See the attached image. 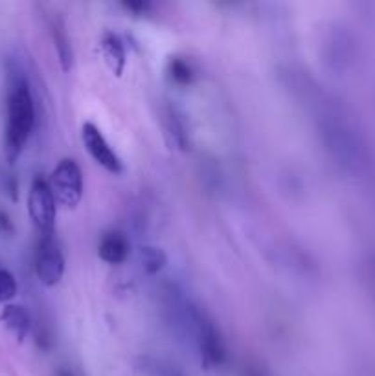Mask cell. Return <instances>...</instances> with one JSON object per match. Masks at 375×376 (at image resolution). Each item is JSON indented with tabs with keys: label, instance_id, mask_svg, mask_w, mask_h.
<instances>
[{
	"label": "cell",
	"instance_id": "obj_4",
	"mask_svg": "<svg viewBox=\"0 0 375 376\" xmlns=\"http://www.w3.org/2000/svg\"><path fill=\"white\" fill-rule=\"evenodd\" d=\"M57 200L52 191L48 180L36 176L31 180L28 193V213L39 235L55 233V217H57Z\"/></svg>",
	"mask_w": 375,
	"mask_h": 376
},
{
	"label": "cell",
	"instance_id": "obj_12",
	"mask_svg": "<svg viewBox=\"0 0 375 376\" xmlns=\"http://www.w3.org/2000/svg\"><path fill=\"white\" fill-rule=\"evenodd\" d=\"M140 261L142 266L147 273L151 276H155L166 266V262H168V257H166V253L162 252L161 248L155 246H144L140 250Z\"/></svg>",
	"mask_w": 375,
	"mask_h": 376
},
{
	"label": "cell",
	"instance_id": "obj_7",
	"mask_svg": "<svg viewBox=\"0 0 375 376\" xmlns=\"http://www.w3.org/2000/svg\"><path fill=\"white\" fill-rule=\"evenodd\" d=\"M48 30H50L55 54L59 57L61 68H63V72H71L72 66H74V50H72V40L65 19L59 13H52L48 17Z\"/></svg>",
	"mask_w": 375,
	"mask_h": 376
},
{
	"label": "cell",
	"instance_id": "obj_8",
	"mask_svg": "<svg viewBox=\"0 0 375 376\" xmlns=\"http://www.w3.org/2000/svg\"><path fill=\"white\" fill-rule=\"evenodd\" d=\"M131 252V243L127 235L118 230L103 233L98 244V255L107 264H122L127 261Z\"/></svg>",
	"mask_w": 375,
	"mask_h": 376
},
{
	"label": "cell",
	"instance_id": "obj_15",
	"mask_svg": "<svg viewBox=\"0 0 375 376\" xmlns=\"http://www.w3.org/2000/svg\"><path fill=\"white\" fill-rule=\"evenodd\" d=\"M124 6L127 8V10L138 13V15L149 10V4H147V2H127V4H124Z\"/></svg>",
	"mask_w": 375,
	"mask_h": 376
},
{
	"label": "cell",
	"instance_id": "obj_3",
	"mask_svg": "<svg viewBox=\"0 0 375 376\" xmlns=\"http://www.w3.org/2000/svg\"><path fill=\"white\" fill-rule=\"evenodd\" d=\"M48 183L54 191L55 200L65 208L74 209L80 206L85 193V182H83V171L74 158L61 160L52 171Z\"/></svg>",
	"mask_w": 375,
	"mask_h": 376
},
{
	"label": "cell",
	"instance_id": "obj_13",
	"mask_svg": "<svg viewBox=\"0 0 375 376\" xmlns=\"http://www.w3.org/2000/svg\"><path fill=\"white\" fill-rule=\"evenodd\" d=\"M168 121H170L171 134L175 136L177 144H179L182 149L188 147V145H190V142H188V133H186L182 116H180L175 109H170L168 110Z\"/></svg>",
	"mask_w": 375,
	"mask_h": 376
},
{
	"label": "cell",
	"instance_id": "obj_5",
	"mask_svg": "<svg viewBox=\"0 0 375 376\" xmlns=\"http://www.w3.org/2000/svg\"><path fill=\"white\" fill-rule=\"evenodd\" d=\"M34 266L39 281L45 287H55L59 285L63 276H65V255L61 250L55 233L52 235H39L36 246V259Z\"/></svg>",
	"mask_w": 375,
	"mask_h": 376
},
{
	"label": "cell",
	"instance_id": "obj_1",
	"mask_svg": "<svg viewBox=\"0 0 375 376\" xmlns=\"http://www.w3.org/2000/svg\"><path fill=\"white\" fill-rule=\"evenodd\" d=\"M36 127V101L28 77L19 65L8 66L6 80L4 154L8 164H15Z\"/></svg>",
	"mask_w": 375,
	"mask_h": 376
},
{
	"label": "cell",
	"instance_id": "obj_16",
	"mask_svg": "<svg viewBox=\"0 0 375 376\" xmlns=\"http://www.w3.org/2000/svg\"><path fill=\"white\" fill-rule=\"evenodd\" d=\"M241 376H269V375H267L261 367L249 366V367H245V371H243V375Z\"/></svg>",
	"mask_w": 375,
	"mask_h": 376
},
{
	"label": "cell",
	"instance_id": "obj_2",
	"mask_svg": "<svg viewBox=\"0 0 375 376\" xmlns=\"http://www.w3.org/2000/svg\"><path fill=\"white\" fill-rule=\"evenodd\" d=\"M179 319L196 340L200 360L208 369H219V367L226 366L228 351H226L223 334H221L217 323L203 308L188 301L180 312Z\"/></svg>",
	"mask_w": 375,
	"mask_h": 376
},
{
	"label": "cell",
	"instance_id": "obj_9",
	"mask_svg": "<svg viewBox=\"0 0 375 376\" xmlns=\"http://www.w3.org/2000/svg\"><path fill=\"white\" fill-rule=\"evenodd\" d=\"M0 322L4 323V327L8 329L10 334H13L17 342L22 343L26 336L30 334L31 329V317L22 305H13L8 303L2 312H0Z\"/></svg>",
	"mask_w": 375,
	"mask_h": 376
},
{
	"label": "cell",
	"instance_id": "obj_6",
	"mask_svg": "<svg viewBox=\"0 0 375 376\" xmlns=\"http://www.w3.org/2000/svg\"><path fill=\"white\" fill-rule=\"evenodd\" d=\"M81 142L85 145L87 153L92 156L96 164L109 171L110 174H122L124 173V164H122L120 156L116 154V151L110 147L103 133L100 130L98 125L92 121H87L81 127Z\"/></svg>",
	"mask_w": 375,
	"mask_h": 376
},
{
	"label": "cell",
	"instance_id": "obj_11",
	"mask_svg": "<svg viewBox=\"0 0 375 376\" xmlns=\"http://www.w3.org/2000/svg\"><path fill=\"white\" fill-rule=\"evenodd\" d=\"M168 74H170V80L179 87H190L196 77L191 65L182 57H171L168 63Z\"/></svg>",
	"mask_w": 375,
	"mask_h": 376
},
{
	"label": "cell",
	"instance_id": "obj_10",
	"mask_svg": "<svg viewBox=\"0 0 375 376\" xmlns=\"http://www.w3.org/2000/svg\"><path fill=\"white\" fill-rule=\"evenodd\" d=\"M100 48L103 57H105V63L112 70V74H124L125 65H127V54H125L124 40L116 33H112V31H105V33L101 35Z\"/></svg>",
	"mask_w": 375,
	"mask_h": 376
},
{
	"label": "cell",
	"instance_id": "obj_17",
	"mask_svg": "<svg viewBox=\"0 0 375 376\" xmlns=\"http://www.w3.org/2000/svg\"><path fill=\"white\" fill-rule=\"evenodd\" d=\"M55 376H78V375H75V373L72 371V369H68V367H61Z\"/></svg>",
	"mask_w": 375,
	"mask_h": 376
},
{
	"label": "cell",
	"instance_id": "obj_14",
	"mask_svg": "<svg viewBox=\"0 0 375 376\" xmlns=\"http://www.w3.org/2000/svg\"><path fill=\"white\" fill-rule=\"evenodd\" d=\"M17 281L10 270L0 266V303H10L17 296Z\"/></svg>",
	"mask_w": 375,
	"mask_h": 376
}]
</instances>
